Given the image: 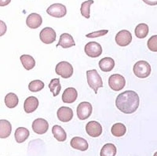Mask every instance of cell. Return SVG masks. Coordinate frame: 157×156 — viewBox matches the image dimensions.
<instances>
[{"label": "cell", "mask_w": 157, "mask_h": 156, "mask_svg": "<svg viewBox=\"0 0 157 156\" xmlns=\"http://www.w3.org/2000/svg\"><path fill=\"white\" fill-rule=\"evenodd\" d=\"M139 96L136 92L127 90L119 94L116 97V108L124 114H132L139 107Z\"/></svg>", "instance_id": "6da1fadb"}, {"label": "cell", "mask_w": 157, "mask_h": 156, "mask_svg": "<svg viewBox=\"0 0 157 156\" xmlns=\"http://www.w3.org/2000/svg\"><path fill=\"white\" fill-rule=\"evenodd\" d=\"M86 78L88 85L91 89H94L95 93H98L99 88L103 87V82L97 70L93 69L86 71Z\"/></svg>", "instance_id": "7a4b0ae2"}, {"label": "cell", "mask_w": 157, "mask_h": 156, "mask_svg": "<svg viewBox=\"0 0 157 156\" xmlns=\"http://www.w3.org/2000/svg\"><path fill=\"white\" fill-rule=\"evenodd\" d=\"M133 71L137 78H145L151 74V66L145 60H139L134 65Z\"/></svg>", "instance_id": "3957f363"}, {"label": "cell", "mask_w": 157, "mask_h": 156, "mask_svg": "<svg viewBox=\"0 0 157 156\" xmlns=\"http://www.w3.org/2000/svg\"><path fill=\"white\" fill-rule=\"evenodd\" d=\"M109 85L113 91L122 90L126 85L125 78L121 74H113L109 78Z\"/></svg>", "instance_id": "277c9868"}, {"label": "cell", "mask_w": 157, "mask_h": 156, "mask_svg": "<svg viewBox=\"0 0 157 156\" xmlns=\"http://www.w3.org/2000/svg\"><path fill=\"white\" fill-rule=\"evenodd\" d=\"M55 71L63 78H68L73 74V67L67 61H61L57 64Z\"/></svg>", "instance_id": "5b68a950"}, {"label": "cell", "mask_w": 157, "mask_h": 156, "mask_svg": "<svg viewBox=\"0 0 157 156\" xmlns=\"http://www.w3.org/2000/svg\"><path fill=\"white\" fill-rule=\"evenodd\" d=\"M93 107L89 102H82L77 107V116L80 120H86L90 116Z\"/></svg>", "instance_id": "8992f818"}, {"label": "cell", "mask_w": 157, "mask_h": 156, "mask_svg": "<svg viewBox=\"0 0 157 156\" xmlns=\"http://www.w3.org/2000/svg\"><path fill=\"white\" fill-rule=\"evenodd\" d=\"M47 13L50 16L54 17L61 18L64 17L67 13V9L65 6L61 3H55L50 6L47 10Z\"/></svg>", "instance_id": "52a82bcc"}, {"label": "cell", "mask_w": 157, "mask_h": 156, "mask_svg": "<svg viewBox=\"0 0 157 156\" xmlns=\"http://www.w3.org/2000/svg\"><path fill=\"white\" fill-rule=\"evenodd\" d=\"M85 53L88 57L96 58L101 55L102 47L96 42H90L85 46Z\"/></svg>", "instance_id": "ba28073f"}, {"label": "cell", "mask_w": 157, "mask_h": 156, "mask_svg": "<svg viewBox=\"0 0 157 156\" xmlns=\"http://www.w3.org/2000/svg\"><path fill=\"white\" fill-rule=\"evenodd\" d=\"M39 38L45 44H51L56 40L57 35L55 31L51 28L47 27L43 29L39 34Z\"/></svg>", "instance_id": "9c48e42d"}, {"label": "cell", "mask_w": 157, "mask_h": 156, "mask_svg": "<svg viewBox=\"0 0 157 156\" xmlns=\"http://www.w3.org/2000/svg\"><path fill=\"white\" fill-rule=\"evenodd\" d=\"M132 41V36L129 31L122 30L118 32L116 36V43L120 46H127Z\"/></svg>", "instance_id": "30bf717a"}, {"label": "cell", "mask_w": 157, "mask_h": 156, "mask_svg": "<svg viewBox=\"0 0 157 156\" xmlns=\"http://www.w3.org/2000/svg\"><path fill=\"white\" fill-rule=\"evenodd\" d=\"M49 129V123L43 119H37L32 123V130L39 135L44 134Z\"/></svg>", "instance_id": "8fae6325"}, {"label": "cell", "mask_w": 157, "mask_h": 156, "mask_svg": "<svg viewBox=\"0 0 157 156\" xmlns=\"http://www.w3.org/2000/svg\"><path fill=\"white\" fill-rule=\"evenodd\" d=\"M86 131L90 137H98L102 133V127L96 121H90L86 124Z\"/></svg>", "instance_id": "7c38bea8"}, {"label": "cell", "mask_w": 157, "mask_h": 156, "mask_svg": "<svg viewBox=\"0 0 157 156\" xmlns=\"http://www.w3.org/2000/svg\"><path fill=\"white\" fill-rule=\"evenodd\" d=\"M57 118L62 123H68L73 118V112L68 107H61L57 110Z\"/></svg>", "instance_id": "4fadbf2b"}, {"label": "cell", "mask_w": 157, "mask_h": 156, "mask_svg": "<svg viewBox=\"0 0 157 156\" xmlns=\"http://www.w3.org/2000/svg\"><path fill=\"white\" fill-rule=\"evenodd\" d=\"M77 97H78V93L76 89L72 87H69L64 89L62 94V101L65 104L74 103L76 101Z\"/></svg>", "instance_id": "5bb4252c"}, {"label": "cell", "mask_w": 157, "mask_h": 156, "mask_svg": "<svg viewBox=\"0 0 157 156\" xmlns=\"http://www.w3.org/2000/svg\"><path fill=\"white\" fill-rule=\"evenodd\" d=\"M42 23H43V19L42 17L38 13H33L29 15L26 20V25L28 27H29L32 29H36L39 28L41 26Z\"/></svg>", "instance_id": "9a60e30c"}, {"label": "cell", "mask_w": 157, "mask_h": 156, "mask_svg": "<svg viewBox=\"0 0 157 156\" xmlns=\"http://www.w3.org/2000/svg\"><path fill=\"white\" fill-rule=\"evenodd\" d=\"M75 46L73 37L68 33H64L60 36V39L57 46H61L62 48L67 49Z\"/></svg>", "instance_id": "2e32d148"}, {"label": "cell", "mask_w": 157, "mask_h": 156, "mask_svg": "<svg viewBox=\"0 0 157 156\" xmlns=\"http://www.w3.org/2000/svg\"><path fill=\"white\" fill-rule=\"evenodd\" d=\"M70 144H71V147L77 149V150H79L81 151H86L88 149V147H89L87 141L85 139L79 137H73L71 140Z\"/></svg>", "instance_id": "e0dca14e"}, {"label": "cell", "mask_w": 157, "mask_h": 156, "mask_svg": "<svg viewBox=\"0 0 157 156\" xmlns=\"http://www.w3.org/2000/svg\"><path fill=\"white\" fill-rule=\"evenodd\" d=\"M39 106V100L35 97H29L25 101L24 109L26 113H32L37 109Z\"/></svg>", "instance_id": "ac0fdd59"}, {"label": "cell", "mask_w": 157, "mask_h": 156, "mask_svg": "<svg viewBox=\"0 0 157 156\" xmlns=\"http://www.w3.org/2000/svg\"><path fill=\"white\" fill-rule=\"evenodd\" d=\"M12 132V126L9 121L5 119L0 120V137L1 138H7L10 137Z\"/></svg>", "instance_id": "d6986e66"}, {"label": "cell", "mask_w": 157, "mask_h": 156, "mask_svg": "<svg viewBox=\"0 0 157 156\" xmlns=\"http://www.w3.org/2000/svg\"><path fill=\"white\" fill-rule=\"evenodd\" d=\"M99 67L104 72H109L114 68L115 61L111 57H105L99 61Z\"/></svg>", "instance_id": "ffe728a7"}, {"label": "cell", "mask_w": 157, "mask_h": 156, "mask_svg": "<svg viewBox=\"0 0 157 156\" xmlns=\"http://www.w3.org/2000/svg\"><path fill=\"white\" fill-rule=\"evenodd\" d=\"M29 135L30 133L28 129L25 127H19L15 131V140L17 143H23L29 138Z\"/></svg>", "instance_id": "44dd1931"}, {"label": "cell", "mask_w": 157, "mask_h": 156, "mask_svg": "<svg viewBox=\"0 0 157 156\" xmlns=\"http://www.w3.org/2000/svg\"><path fill=\"white\" fill-rule=\"evenodd\" d=\"M52 133L54 134V137H55L56 140L60 142L65 141L67 139V134L61 126L56 125L52 128Z\"/></svg>", "instance_id": "7402d4cb"}, {"label": "cell", "mask_w": 157, "mask_h": 156, "mask_svg": "<svg viewBox=\"0 0 157 156\" xmlns=\"http://www.w3.org/2000/svg\"><path fill=\"white\" fill-rule=\"evenodd\" d=\"M20 60L21 61V64L28 71L32 69L36 66V61H35L34 58L30 55H27V54L22 55Z\"/></svg>", "instance_id": "603a6c76"}, {"label": "cell", "mask_w": 157, "mask_h": 156, "mask_svg": "<svg viewBox=\"0 0 157 156\" xmlns=\"http://www.w3.org/2000/svg\"><path fill=\"white\" fill-rule=\"evenodd\" d=\"M111 131H112L113 136L120 137H123V135H125L126 132H127V128H126L125 125H123V123H118L113 125Z\"/></svg>", "instance_id": "cb8c5ba5"}, {"label": "cell", "mask_w": 157, "mask_h": 156, "mask_svg": "<svg viewBox=\"0 0 157 156\" xmlns=\"http://www.w3.org/2000/svg\"><path fill=\"white\" fill-rule=\"evenodd\" d=\"M148 26L146 24H139L135 29V36L138 39H145L148 34Z\"/></svg>", "instance_id": "d4e9b609"}, {"label": "cell", "mask_w": 157, "mask_h": 156, "mask_svg": "<svg viewBox=\"0 0 157 156\" xmlns=\"http://www.w3.org/2000/svg\"><path fill=\"white\" fill-rule=\"evenodd\" d=\"M19 100H18L17 96L15 93H10L5 97V104L6 107L9 108H14L15 107L17 106Z\"/></svg>", "instance_id": "484cf974"}, {"label": "cell", "mask_w": 157, "mask_h": 156, "mask_svg": "<svg viewBox=\"0 0 157 156\" xmlns=\"http://www.w3.org/2000/svg\"><path fill=\"white\" fill-rule=\"evenodd\" d=\"M116 154V147L113 144H106L101 150V156H115Z\"/></svg>", "instance_id": "4316f807"}, {"label": "cell", "mask_w": 157, "mask_h": 156, "mask_svg": "<svg viewBox=\"0 0 157 156\" xmlns=\"http://www.w3.org/2000/svg\"><path fill=\"white\" fill-rule=\"evenodd\" d=\"M49 88L50 90L51 91L54 97L57 96L61 89V85L60 83V79L59 78H53L50 81V84H49Z\"/></svg>", "instance_id": "83f0119b"}, {"label": "cell", "mask_w": 157, "mask_h": 156, "mask_svg": "<svg viewBox=\"0 0 157 156\" xmlns=\"http://www.w3.org/2000/svg\"><path fill=\"white\" fill-rule=\"evenodd\" d=\"M92 4H94V0H87L82 2L81 5V14L87 19L90 18V7Z\"/></svg>", "instance_id": "f1b7e54d"}, {"label": "cell", "mask_w": 157, "mask_h": 156, "mask_svg": "<svg viewBox=\"0 0 157 156\" xmlns=\"http://www.w3.org/2000/svg\"><path fill=\"white\" fill-rule=\"evenodd\" d=\"M44 83L41 80H34L29 83V89L32 92H39L44 88Z\"/></svg>", "instance_id": "f546056e"}, {"label": "cell", "mask_w": 157, "mask_h": 156, "mask_svg": "<svg viewBox=\"0 0 157 156\" xmlns=\"http://www.w3.org/2000/svg\"><path fill=\"white\" fill-rule=\"evenodd\" d=\"M148 48L152 52H157V35L152 36L148 40Z\"/></svg>", "instance_id": "4dcf8cb0"}, {"label": "cell", "mask_w": 157, "mask_h": 156, "mask_svg": "<svg viewBox=\"0 0 157 156\" xmlns=\"http://www.w3.org/2000/svg\"><path fill=\"white\" fill-rule=\"evenodd\" d=\"M108 32H109L108 30H100L98 31V32H92V33L87 34V35H86V37L90 38V39H92V38H98L100 37V36H105Z\"/></svg>", "instance_id": "1f68e13d"}, {"label": "cell", "mask_w": 157, "mask_h": 156, "mask_svg": "<svg viewBox=\"0 0 157 156\" xmlns=\"http://www.w3.org/2000/svg\"><path fill=\"white\" fill-rule=\"evenodd\" d=\"M143 2L149 6H156L157 0H142Z\"/></svg>", "instance_id": "d6a6232c"}, {"label": "cell", "mask_w": 157, "mask_h": 156, "mask_svg": "<svg viewBox=\"0 0 157 156\" xmlns=\"http://www.w3.org/2000/svg\"><path fill=\"white\" fill-rule=\"evenodd\" d=\"M6 31V26L2 21H1V36H3Z\"/></svg>", "instance_id": "836d02e7"}, {"label": "cell", "mask_w": 157, "mask_h": 156, "mask_svg": "<svg viewBox=\"0 0 157 156\" xmlns=\"http://www.w3.org/2000/svg\"><path fill=\"white\" fill-rule=\"evenodd\" d=\"M11 0H0V6H7L8 4L10 3Z\"/></svg>", "instance_id": "e575fe53"}, {"label": "cell", "mask_w": 157, "mask_h": 156, "mask_svg": "<svg viewBox=\"0 0 157 156\" xmlns=\"http://www.w3.org/2000/svg\"><path fill=\"white\" fill-rule=\"evenodd\" d=\"M153 156H157V151H156V152L155 153V154H154V155H153Z\"/></svg>", "instance_id": "d590c367"}]
</instances>
